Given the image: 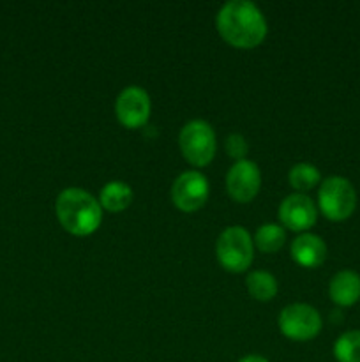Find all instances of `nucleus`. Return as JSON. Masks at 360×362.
Segmentation results:
<instances>
[{
    "instance_id": "9",
    "label": "nucleus",
    "mask_w": 360,
    "mask_h": 362,
    "mask_svg": "<svg viewBox=\"0 0 360 362\" xmlns=\"http://www.w3.org/2000/svg\"><path fill=\"white\" fill-rule=\"evenodd\" d=\"M261 187L260 166L249 159L233 163L226 175V189L236 204H249L256 198Z\"/></svg>"
},
{
    "instance_id": "5",
    "label": "nucleus",
    "mask_w": 360,
    "mask_h": 362,
    "mask_svg": "<svg viewBox=\"0 0 360 362\" xmlns=\"http://www.w3.org/2000/svg\"><path fill=\"white\" fill-rule=\"evenodd\" d=\"M179 147L187 163L196 168H203L215 158L217 140L210 124L201 119H194L189 120L180 131Z\"/></svg>"
},
{
    "instance_id": "13",
    "label": "nucleus",
    "mask_w": 360,
    "mask_h": 362,
    "mask_svg": "<svg viewBox=\"0 0 360 362\" xmlns=\"http://www.w3.org/2000/svg\"><path fill=\"white\" fill-rule=\"evenodd\" d=\"M134 193L131 186L122 180H112V182L104 184V187L99 193V204H101L102 211H108L116 214V212H124L131 204H133Z\"/></svg>"
},
{
    "instance_id": "3",
    "label": "nucleus",
    "mask_w": 360,
    "mask_h": 362,
    "mask_svg": "<svg viewBox=\"0 0 360 362\" xmlns=\"http://www.w3.org/2000/svg\"><path fill=\"white\" fill-rule=\"evenodd\" d=\"M219 265L232 274H240L251 267L254 260V243L244 226H228L222 230L215 244Z\"/></svg>"
},
{
    "instance_id": "2",
    "label": "nucleus",
    "mask_w": 360,
    "mask_h": 362,
    "mask_svg": "<svg viewBox=\"0 0 360 362\" xmlns=\"http://www.w3.org/2000/svg\"><path fill=\"white\" fill-rule=\"evenodd\" d=\"M56 219L71 235H92L101 226L102 207L97 198L80 187L60 191L55 202Z\"/></svg>"
},
{
    "instance_id": "12",
    "label": "nucleus",
    "mask_w": 360,
    "mask_h": 362,
    "mask_svg": "<svg viewBox=\"0 0 360 362\" xmlns=\"http://www.w3.org/2000/svg\"><path fill=\"white\" fill-rule=\"evenodd\" d=\"M328 296L339 308H349L360 300V274L355 271H339L332 276Z\"/></svg>"
},
{
    "instance_id": "7",
    "label": "nucleus",
    "mask_w": 360,
    "mask_h": 362,
    "mask_svg": "<svg viewBox=\"0 0 360 362\" xmlns=\"http://www.w3.org/2000/svg\"><path fill=\"white\" fill-rule=\"evenodd\" d=\"M208 194H210V186L208 179L201 172L189 170L184 172L173 180L172 186V200L179 211L196 212L207 204Z\"/></svg>"
},
{
    "instance_id": "1",
    "label": "nucleus",
    "mask_w": 360,
    "mask_h": 362,
    "mask_svg": "<svg viewBox=\"0 0 360 362\" xmlns=\"http://www.w3.org/2000/svg\"><path fill=\"white\" fill-rule=\"evenodd\" d=\"M219 35L240 49L260 46L267 37V20L260 7L247 0H232L219 9L215 18Z\"/></svg>"
},
{
    "instance_id": "18",
    "label": "nucleus",
    "mask_w": 360,
    "mask_h": 362,
    "mask_svg": "<svg viewBox=\"0 0 360 362\" xmlns=\"http://www.w3.org/2000/svg\"><path fill=\"white\" fill-rule=\"evenodd\" d=\"M224 147H226V154H228L232 159H235V163L246 159L247 152H249V145H247V140L242 136V134H239V133L229 134V136L226 138Z\"/></svg>"
},
{
    "instance_id": "10",
    "label": "nucleus",
    "mask_w": 360,
    "mask_h": 362,
    "mask_svg": "<svg viewBox=\"0 0 360 362\" xmlns=\"http://www.w3.org/2000/svg\"><path fill=\"white\" fill-rule=\"evenodd\" d=\"M279 221L296 233H307L318 221V207L307 194H288L279 205Z\"/></svg>"
},
{
    "instance_id": "17",
    "label": "nucleus",
    "mask_w": 360,
    "mask_h": 362,
    "mask_svg": "<svg viewBox=\"0 0 360 362\" xmlns=\"http://www.w3.org/2000/svg\"><path fill=\"white\" fill-rule=\"evenodd\" d=\"M334 357L337 362H360V331H348L334 343Z\"/></svg>"
},
{
    "instance_id": "16",
    "label": "nucleus",
    "mask_w": 360,
    "mask_h": 362,
    "mask_svg": "<svg viewBox=\"0 0 360 362\" xmlns=\"http://www.w3.org/2000/svg\"><path fill=\"white\" fill-rule=\"evenodd\" d=\"M288 182L293 189H296L299 193H306L311 191L313 187H316L321 182V173L311 163H296L295 166L289 168L288 173Z\"/></svg>"
},
{
    "instance_id": "15",
    "label": "nucleus",
    "mask_w": 360,
    "mask_h": 362,
    "mask_svg": "<svg viewBox=\"0 0 360 362\" xmlns=\"http://www.w3.org/2000/svg\"><path fill=\"white\" fill-rule=\"evenodd\" d=\"M253 243L261 253H275L286 243V230L277 223H265L254 233Z\"/></svg>"
},
{
    "instance_id": "4",
    "label": "nucleus",
    "mask_w": 360,
    "mask_h": 362,
    "mask_svg": "<svg viewBox=\"0 0 360 362\" xmlns=\"http://www.w3.org/2000/svg\"><path fill=\"white\" fill-rule=\"evenodd\" d=\"M318 207L330 221H346L356 209L355 187L346 177H327L318 191Z\"/></svg>"
},
{
    "instance_id": "14",
    "label": "nucleus",
    "mask_w": 360,
    "mask_h": 362,
    "mask_svg": "<svg viewBox=\"0 0 360 362\" xmlns=\"http://www.w3.org/2000/svg\"><path fill=\"white\" fill-rule=\"evenodd\" d=\"M246 286L249 296L260 303H270L279 290L277 279L267 271H253L247 274Z\"/></svg>"
},
{
    "instance_id": "19",
    "label": "nucleus",
    "mask_w": 360,
    "mask_h": 362,
    "mask_svg": "<svg viewBox=\"0 0 360 362\" xmlns=\"http://www.w3.org/2000/svg\"><path fill=\"white\" fill-rule=\"evenodd\" d=\"M239 362H270L268 359H265L263 356H256V354H251V356L242 357Z\"/></svg>"
},
{
    "instance_id": "8",
    "label": "nucleus",
    "mask_w": 360,
    "mask_h": 362,
    "mask_svg": "<svg viewBox=\"0 0 360 362\" xmlns=\"http://www.w3.org/2000/svg\"><path fill=\"white\" fill-rule=\"evenodd\" d=\"M115 113L119 122L127 129H140L147 126L152 113L150 95L138 85L126 87L115 101Z\"/></svg>"
},
{
    "instance_id": "6",
    "label": "nucleus",
    "mask_w": 360,
    "mask_h": 362,
    "mask_svg": "<svg viewBox=\"0 0 360 362\" xmlns=\"http://www.w3.org/2000/svg\"><path fill=\"white\" fill-rule=\"evenodd\" d=\"M279 331L284 338L292 341H311L316 338L323 327L321 315L318 313L316 308L309 304H289L281 311L277 318Z\"/></svg>"
},
{
    "instance_id": "11",
    "label": "nucleus",
    "mask_w": 360,
    "mask_h": 362,
    "mask_svg": "<svg viewBox=\"0 0 360 362\" xmlns=\"http://www.w3.org/2000/svg\"><path fill=\"white\" fill-rule=\"evenodd\" d=\"M292 260L300 267L316 269L327 260V244L316 233H300L292 244Z\"/></svg>"
}]
</instances>
